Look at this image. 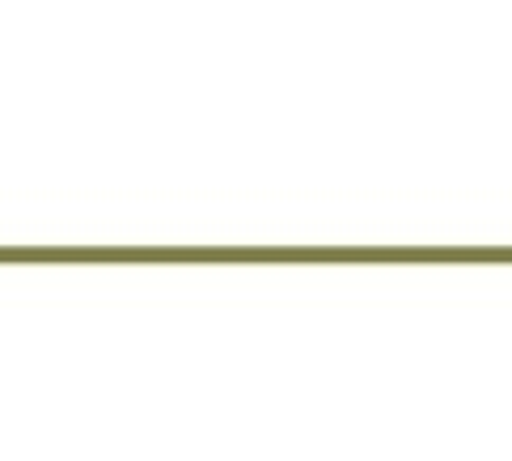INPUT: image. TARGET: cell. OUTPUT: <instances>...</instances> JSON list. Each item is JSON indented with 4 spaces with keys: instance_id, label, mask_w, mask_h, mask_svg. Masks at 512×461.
<instances>
[]
</instances>
